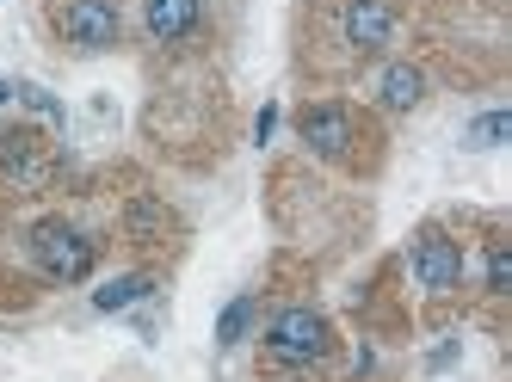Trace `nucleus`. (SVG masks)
Here are the masks:
<instances>
[{
	"instance_id": "obj_1",
	"label": "nucleus",
	"mask_w": 512,
	"mask_h": 382,
	"mask_svg": "<svg viewBox=\"0 0 512 382\" xmlns=\"http://www.w3.org/2000/svg\"><path fill=\"white\" fill-rule=\"evenodd\" d=\"M395 37H401L395 0H303L297 68L309 81H352L395 50Z\"/></svg>"
},
{
	"instance_id": "obj_2",
	"label": "nucleus",
	"mask_w": 512,
	"mask_h": 382,
	"mask_svg": "<svg viewBox=\"0 0 512 382\" xmlns=\"http://www.w3.org/2000/svg\"><path fill=\"white\" fill-rule=\"evenodd\" d=\"M297 142H303L309 161L340 167L352 179H377L383 155H389V136L377 124V111L358 105V99H309V105H297Z\"/></svg>"
},
{
	"instance_id": "obj_3",
	"label": "nucleus",
	"mask_w": 512,
	"mask_h": 382,
	"mask_svg": "<svg viewBox=\"0 0 512 382\" xmlns=\"http://www.w3.org/2000/svg\"><path fill=\"white\" fill-rule=\"evenodd\" d=\"M340 364V333L315 302H284L260 327V382H327Z\"/></svg>"
},
{
	"instance_id": "obj_4",
	"label": "nucleus",
	"mask_w": 512,
	"mask_h": 382,
	"mask_svg": "<svg viewBox=\"0 0 512 382\" xmlns=\"http://www.w3.org/2000/svg\"><path fill=\"white\" fill-rule=\"evenodd\" d=\"M401 272H408V284H414V296L426 309H451V302H463V290H469V247L457 241V228L445 216H432L408 235Z\"/></svg>"
},
{
	"instance_id": "obj_5",
	"label": "nucleus",
	"mask_w": 512,
	"mask_h": 382,
	"mask_svg": "<svg viewBox=\"0 0 512 382\" xmlns=\"http://www.w3.org/2000/svg\"><path fill=\"white\" fill-rule=\"evenodd\" d=\"M99 253L105 241L75 216H38L25 228V259L44 284H87L99 272Z\"/></svg>"
},
{
	"instance_id": "obj_6",
	"label": "nucleus",
	"mask_w": 512,
	"mask_h": 382,
	"mask_svg": "<svg viewBox=\"0 0 512 382\" xmlns=\"http://www.w3.org/2000/svg\"><path fill=\"white\" fill-rule=\"evenodd\" d=\"M44 25L62 56H112L130 31V0H44Z\"/></svg>"
},
{
	"instance_id": "obj_7",
	"label": "nucleus",
	"mask_w": 512,
	"mask_h": 382,
	"mask_svg": "<svg viewBox=\"0 0 512 382\" xmlns=\"http://www.w3.org/2000/svg\"><path fill=\"white\" fill-rule=\"evenodd\" d=\"M62 179V155L38 124H0V204L50 198Z\"/></svg>"
},
{
	"instance_id": "obj_8",
	"label": "nucleus",
	"mask_w": 512,
	"mask_h": 382,
	"mask_svg": "<svg viewBox=\"0 0 512 382\" xmlns=\"http://www.w3.org/2000/svg\"><path fill=\"white\" fill-rule=\"evenodd\" d=\"M142 44L167 62H192L210 50V0H136Z\"/></svg>"
},
{
	"instance_id": "obj_9",
	"label": "nucleus",
	"mask_w": 512,
	"mask_h": 382,
	"mask_svg": "<svg viewBox=\"0 0 512 382\" xmlns=\"http://www.w3.org/2000/svg\"><path fill=\"white\" fill-rule=\"evenodd\" d=\"M118 235H124V247H136V253H155V247H179L186 241V222H179L155 191H130L124 198V216H118Z\"/></svg>"
},
{
	"instance_id": "obj_10",
	"label": "nucleus",
	"mask_w": 512,
	"mask_h": 382,
	"mask_svg": "<svg viewBox=\"0 0 512 382\" xmlns=\"http://www.w3.org/2000/svg\"><path fill=\"white\" fill-rule=\"evenodd\" d=\"M426 87H432V81H426V68H420L414 56H383L371 111H383V118H408V111L426 105Z\"/></svg>"
},
{
	"instance_id": "obj_11",
	"label": "nucleus",
	"mask_w": 512,
	"mask_h": 382,
	"mask_svg": "<svg viewBox=\"0 0 512 382\" xmlns=\"http://www.w3.org/2000/svg\"><path fill=\"white\" fill-rule=\"evenodd\" d=\"M482 302L488 309H506L512 302V247H506V222H488V235H482Z\"/></svg>"
},
{
	"instance_id": "obj_12",
	"label": "nucleus",
	"mask_w": 512,
	"mask_h": 382,
	"mask_svg": "<svg viewBox=\"0 0 512 382\" xmlns=\"http://www.w3.org/2000/svg\"><path fill=\"white\" fill-rule=\"evenodd\" d=\"M155 290V272H124V278H112L105 290H93V309L99 315H118V309H130V302H142Z\"/></svg>"
},
{
	"instance_id": "obj_13",
	"label": "nucleus",
	"mask_w": 512,
	"mask_h": 382,
	"mask_svg": "<svg viewBox=\"0 0 512 382\" xmlns=\"http://www.w3.org/2000/svg\"><path fill=\"white\" fill-rule=\"evenodd\" d=\"M253 315H260V290H241L235 302H229V309H223V321H216V346H241V339H247V327H253Z\"/></svg>"
},
{
	"instance_id": "obj_14",
	"label": "nucleus",
	"mask_w": 512,
	"mask_h": 382,
	"mask_svg": "<svg viewBox=\"0 0 512 382\" xmlns=\"http://www.w3.org/2000/svg\"><path fill=\"white\" fill-rule=\"evenodd\" d=\"M506 130H512L506 111H488V118H475V124H469V148H494Z\"/></svg>"
},
{
	"instance_id": "obj_15",
	"label": "nucleus",
	"mask_w": 512,
	"mask_h": 382,
	"mask_svg": "<svg viewBox=\"0 0 512 382\" xmlns=\"http://www.w3.org/2000/svg\"><path fill=\"white\" fill-rule=\"evenodd\" d=\"M7 99H13V87H7V81H0V105H7Z\"/></svg>"
}]
</instances>
